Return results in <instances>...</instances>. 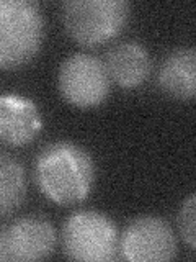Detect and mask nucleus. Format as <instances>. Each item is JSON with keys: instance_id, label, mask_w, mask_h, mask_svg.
I'll return each mask as SVG.
<instances>
[{"instance_id": "nucleus-1", "label": "nucleus", "mask_w": 196, "mask_h": 262, "mask_svg": "<svg viewBox=\"0 0 196 262\" xmlns=\"http://www.w3.org/2000/svg\"><path fill=\"white\" fill-rule=\"evenodd\" d=\"M38 188L57 205H74L92 192L96 167L84 146L57 139L41 147L33 164Z\"/></svg>"}, {"instance_id": "nucleus-2", "label": "nucleus", "mask_w": 196, "mask_h": 262, "mask_svg": "<svg viewBox=\"0 0 196 262\" xmlns=\"http://www.w3.org/2000/svg\"><path fill=\"white\" fill-rule=\"evenodd\" d=\"M46 20L38 2L0 0V69L30 62L43 46Z\"/></svg>"}, {"instance_id": "nucleus-3", "label": "nucleus", "mask_w": 196, "mask_h": 262, "mask_svg": "<svg viewBox=\"0 0 196 262\" xmlns=\"http://www.w3.org/2000/svg\"><path fill=\"white\" fill-rule=\"evenodd\" d=\"M131 15L126 0H67L61 4V18L72 39L98 46L122 31Z\"/></svg>"}, {"instance_id": "nucleus-4", "label": "nucleus", "mask_w": 196, "mask_h": 262, "mask_svg": "<svg viewBox=\"0 0 196 262\" xmlns=\"http://www.w3.org/2000/svg\"><path fill=\"white\" fill-rule=\"evenodd\" d=\"M61 244L64 256L72 260H114L119 254V233L105 213L79 210L65 220Z\"/></svg>"}, {"instance_id": "nucleus-5", "label": "nucleus", "mask_w": 196, "mask_h": 262, "mask_svg": "<svg viewBox=\"0 0 196 262\" xmlns=\"http://www.w3.org/2000/svg\"><path fill=\"white\" fill-rule=\"evenodd\" d=\"M57 85L67 103L79 108H95L110 95L111 79L100 57L90 53H74L62 61Z\"/></svg>"}, {"instance_id": "nucleus-6", "label": "nucleus", "mask_w": 196, "mask_h": 262, "mask_svg": "<svg viewBox=\"0 0 196 262\" xmlns=\"http://www.w3.org/2000/svg\"><path fill=\"white\" fill-rule=\"evenodd\" d=\"M177 251L174 229L160 216H137L119 234V256L131 262L172 260Z\"/></svg>"}, {"instance_id": "nucleus-7", "label": "nucleus", "mask_w": 196, "mask_h": 262, "mask_svg": "<svg viewBox=\"0 0 196 262\" xmlns=\"http://www.w3.org/2000/svg\"><path fill=\"white\" fill-rule=\"evenodd\" d=\"M57 234L51 221L28 215L0 226V260H41L56 249Z\"/></svg>"}, {"instance_id": "nucleus-8", "label": "nucleus", "mask_w": 196, "mask_h": 262, "mask_svg": "<svg viewBox=\"0 0 196 262\" xmlns=\"http://www.w3.org/2000/svg\"><path fill=\"white\" fill-rule=\"evenodd\" d=\"M43 128L38 105L18 94L0 95V143L13 147L30 144Z\"/></svg>"}, {"instance_id": "nucleus-9", "label": "nucleus", "mask_w": 196, "mask_h": 262, "mask_svg": "<svg viewBox=\"0 0 196 262\" xmlns=\"http://www.w3.org/2000/svg\"><path fill=\"white\" fill-rule=\"evenodd\" d=\"M111 80L125 89L144 84L152 69V59L147 48L137 41H119L103 61Z\"/></svg>"}, {"instance_id": "nucleus-10", "label": "nucleus", "mask_w": 196, "mask_h": 262, "mask_svg": "<svg viewBox=\"0 0 196 262\" xmlns=\"http://www.w3.org/2000/svg\"><path fill=\"white\" fill-rule=\"evenodd\" d=\"M157 82L162 92L178 98L190 100L196 94V49L183 46L170 51L160 62Z\"/></svg>"}, {"instance_id": "nucleus-11", "label": "nucleus", "mask_w": 196, "mask_h": 262, "mask_svg": "<svg viewBox=\"0 0 196 262\" xmlns=\"http://www.w3.org/2000/svg\"><path fill=\"white\" fill-rule=\"evenodd\" d=\"M27 196V176L21 162L0 149V215L18 210Z\"/></svg>"}, {"instance_id": "nucleus-12", "label": "nucleus", "mask_w": 196, "mask_h": 262, "mask_svg": "<svg viewBox=\"0 0 196 262\" xmlns=\"http://www.w3.org/2000/svg\"><path fill=\"white\" fill-rule=\"evenodd\" d=\"M196 208V196L194 193H190L180 205L178 215H177V225L178 231L183 236V241L190 246L191 249L196 248V233H194V210Z\"/></svg>"}]
</instances>
